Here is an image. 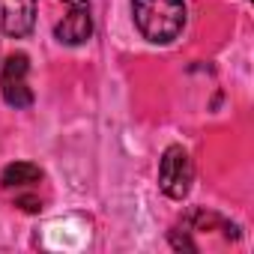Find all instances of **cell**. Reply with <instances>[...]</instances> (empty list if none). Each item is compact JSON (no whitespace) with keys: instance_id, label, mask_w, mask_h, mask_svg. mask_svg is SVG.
<instances>
[{"instance_id":"obj_1","label":"cell","mask_w":254,"mask_h":254,"mask_svg":"<svg viewBox=\"0 0 254 254\" xmlns=\"http://www.w3.org/2000/svg\"><path fill=\"white\" fill-rule=\"evenodd\" d=\"M135 27L153 45L174 42L186 27V3L183 0H135L132 3Z\"/></svg>"},{"instance_id":"obj_2","label":"cell","mask_w":254,"mask_h":254,"mask_svg":"<svg viewBox=\"0 0 254 254\" xmlns=\"http://www.w3.org/2000/svg\"><path fill=\"white\" fill-rule=\"evenodd\" d=\"M209 233H218V236H224L227 242H236V239H239V227H236L230 218H224V215H218V212H212V209H191V212H186L183 221L174 227L171 242H174V248L194 251V239H197V236H209Z\"/></svg>"},{"instance_id":"obj_3","label":"cell","mask_w":254,"mask_h":254,"mask_svg":"<svg viewBox=\"0 0 254 254\" xmlns=\"http://www.w3.org/2000/svg\"><path fill=\"white\" fill-rule=\"evenodd\" d=\"M194 183V162L189 156V150H183L180 144H171L162 153L159 162V186L171 200H183L191 191Z\"/></svg>"},{"instance_id":"obj_4","label":"cell","mask_w":254,"mask_h":254,"mask_svg":"<svg viewBox=\"0 0 254 254\" xmlns=\"http://www.w3.org/2000/svg\"><path fill=\"white\" fill-rule=\"evenodd\" d=\"M0 186L3 191H9L15 197V203L27 212H39L42 200H39V186H42V168L33 162H15L6 165L3 174H0Z\"/></svg>"},{"instance_id":"obj_5","label":"cell","mask_w":254,"mask_h":254,"mask_svg":"<svg viewBox=\"0 0 254 254\" xmlns=\"http://www.w3.org/2000/svg\"><path fill=\"white\" fill-rule=\"evenodd\" d=\"M27 72H30V60L27 54H12L6 57L3 69H0V93H3V102L15 111L30 108L33 105V90L27 84Z\"/></svg>"},{"instance_id":"obj_6","label":"cell","mask_w":254,"mask_h":254,"mask_svg":"<svg viewBox=\"0 0 254 254\" xmlns=\"http://www.w3.org/2000/svg\"><path fill=\"white\" fill-rule=\"evenodd\" d=\"M66 18L54 27L57 42L63 45H84L93 36V12H90V0H66Z\"/></svg>"},{"instance_id":"obj_7","label":"cell","mask_w":254,"mask_h":254,"mask_svg":"<svg viewBox=\"0 0 254 254\" xmlns=\"http://www.w3.org/2000/svg\"><path fill=\"white\" fill-rule=\"evenodd\" d=\"M39 0H0V36L24 39L36 24Z\"/></svg>"}]
</instances>
